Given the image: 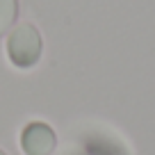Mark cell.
<instances>
[{"label":"cell","mask_w":155,"mask_h":155,"mask_svg":"<svg viewBox=\"0 0 155 155\" xmlns=\"http://www.w3.org/2000/svg\"><path fill=\"white\" fill-rule=\"evenodd\" d=\"M84 150L87 155H126V148L121 144H116V141H110V139H89L84 144Z\"/></svg>","instance_id":"cell-3"},{"label":"cell","mask_w":155,"mask_h":155,"mask_svg":"<svg viewBox=\"0 0 155 155\" xmlns=\"http://www.w3.org/2000/svg\"><path fill=\"white\" fill-rule=\"evenodd\" d=\"M5 55H7V62L18 71L34 68L41 62V55H44L41 30L30 21L16 23L5 34Z\"/></svg>","instance_id":"cell-1"},{"label":"cell","mask_w":155,"mask_h":155,"mask_svg":"<svg viewBox=\"0 0 155 155\" xmlns=\"http://www.w3.org/2000/svg\"><path fill=\"white\" fill-rule=\"evenodd\" d=\"M18 148L23 155H53L57 150V132L46 121H30L18 135Z\"/></svg>","instance_id":"cell-2"},{"label":"cell","mask_w":155,"mask_h":155,"mask_svg":"<svg viewBox=\"0 0 155 155\" xmlns=\"http://www.w3.org/2000/svg\"><path fill=\"white\" fill-rule=\"evenodd\" d=\"M0 155H7V153H5V150H2V148H0Z\"/></svg>","instance_id":"cell-5"},{"label":"cell","mask_w":155,"mask_h":155,"mask_svg":"<svg viewBox=\"0 0 155 155\" xmlns=\"http://www.w3.org/2000/svg\"><path fill=\"white\" fill-rule=\"evenodd\" d=\"M18 18V0H0V37H5Z\"/></svg>","instance_id":"cell-4"}]
</instances>
